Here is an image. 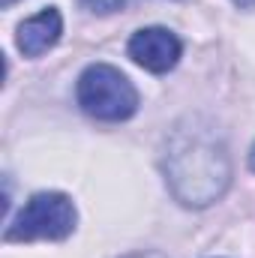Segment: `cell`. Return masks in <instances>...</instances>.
<instances>
[{"mask_svg":"<svg viewBox=\"0 0 255 258\" xmlns=\"http://www.w3.org/2000/svg\"><path fill=\"white\" fill-rule=\"evenodd\" d=\"M75 204L63 192H36L9 222L6 243H30V240H63L75 231Z\"/></svg>","mask_w":255,"mask_h":258,"instance_id":"3957f363","label":"cell"},{"mask_svg":"<svg viewBox=\"0 0 255 258\" xmlns=\"http://www.w3.org/2000/svg\"><path fill=\"white\" fill-rule=\"evenodd\" d=\"M132 3H138V0H81L84 9L99 12V15H105V12H117V9H126V6H132Z\"/></svg>","mask_w":255,"mask_h":258,"instance_id":"8992f818","label":"cell"},{"mask_svg":"<svg viewBox=\"0 0 255 258\" xmlns=\"http://www.w3.org/2000/svg\"><path fill=\"white\" fill-rule=\"evenodd\" d=\"M183 54V42L168 27H141L129 39V57L147 72H168Z\"/></svg>","mask_w":255,"mask_h":258,"instance_id":"277c9868","label":"cell"},{"mask_svg":"<svg viewBox=\"0 0 255 258\" xmlns=\"http://www.w3.org/2000/svg\"><path fill=\"white\" fill-rule=\"evenodd\" d=\"M75 96H78V105L84 108V114H90L96 120H108V123L129 120L138 111V90L132 87V81L120 69L108 63L87 66L78 75Z\"/></svg>","mask_w":255,"mask_h":258,"instance_id":"7a4b0ae2","label":"cell"},{"mask_svg":"<svg viewBox=\"0 0 255 258\" xmlns=\"http://www.w3.org/2000/svg\"><path fill=\"white\" fill-rule=\"evenodd\" d=\"M126 258H165L162 252H132V255H126Z\"/></svg>","mask_w":255,"mask_h":258,"instance_id":"52a82bcc","label":"cell"},{"mask_svg":"<svg viewBox=\"0 0 255 258\" xmlns=\"http://www.w3.org/2000/svg\"><path fill=\"white\" fill-rule=\"evenodd\" d=\"M0 3H3V6H12V3H15V0H0Z\"/></svg>","mask_w":255,"mask_h":258,"instance_id":"9c48e42d","label":"cell"},{"mask_svg":"<svg viewBox=\"0 0 255 258\" xmlns=\"http://www.w3.org/2000/svg\"><path fill=\"white\" fill-rule=\"evenodd\" d=\"M60 33H63V18L54 6H48V9H42L18 24L15 42H18V51L24 57H39L60 42Z\"/></svg>","mask_w":255,"mask_h":258,"instance_id":"5b68a950","label":"cell"},{"mask_svg":"<svg viewBox=\"0 0 255 258\" xmlns=\"http://www.w3.org/2000/svg\"><path fill=\"white\" fill-rule=\"evenodd\" d=\"M165 180L186 207H207L228 189L231 159L216 129L186 120L171 132L165 153Z\"/></svg>","mask_w":255,"mask_h":258,"instance_id":"6da1fadb","label":"cell"},{"mask_svg":"<svg viewBox=\"0 0 255 258\" xmlns=\"http://www.w3.org/2000/svg\"><path fill=\"white\" fill-rule=\"evenodd\" d=\"M237 6H255V0H234Z\"/></svg>","mask_w":255,"mask_h":258,"instance_id":"ba28073f","label":"cell"}]
</instances>
